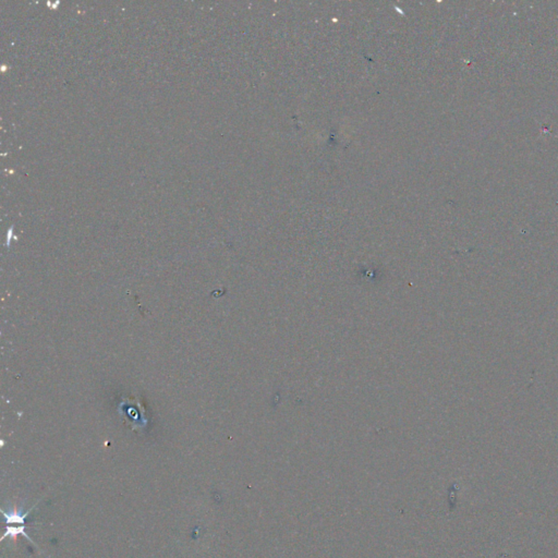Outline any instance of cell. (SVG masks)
<instances>
[{
  "mask_svg": "<svg viewBox=\"0 0 558 558\" xmlns=\"http://www.w3.org/2000/svg\"><path fill=\"white\" fill-rule=\"evenodd\" d=\"M33 508H31V509L27 510L26 512H22V509H18L17 507L14 508L12 512H9V513L5 512L4 510H2V511L4 513L6 520H7V524H8V525L21 524L22 526H24V519L27 517V514L32 511Z\"/></svg>",
  "mask_w": 558,
  "mask_h": 558,
  "instance_id": "6da1fadb",
  "label": "cell"
},
{
  "mask_svg": "<svg viewBox=\"0 0 558 558\" xmlns=\"http://www.w3.org/2000/svg\"><path fill=\"white\" fill-rule=\"evenodd\" d=\"M24 531H25V526H20V527H9L8 526V527H7V531L4 534L2 540L7 538V536H10V538H12L13 541H16V538L19 534H23L24 536H26V538L28 539V541H32L30 536H28L26 534V532H24Z\"/></svg>",
  "mask_w": 558,
  "mask_h": 558,
  "instance_id": "7a4b0ae2",
  "label": "cell"
}]
</instances>
